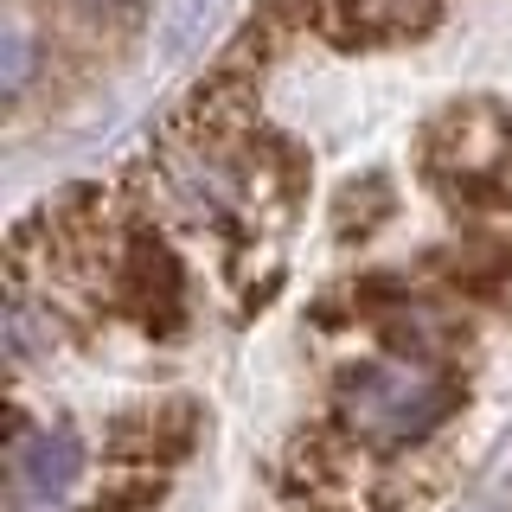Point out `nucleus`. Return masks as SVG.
Segmentation results:
<instances>
[{
  "mask_svg": "<svg viewBox=\"0 0 512 512\" xmlns=\"http://www.w3.org/2000/svg\"><path fill=\"white\" fill-rule=\"evenodd\" d=\"M461 404H468L461 365H429L404 352H359L327 378V429L346 448H372V455H410L436 442Z\"/></svg>",
  "mask_w": 512,
  "mask_h": 512,
  "instance_id": "obj_1",
  "label": "nucleus"
},
{
  "mask_svg": "<svg viewBox=\"0 0 512 512\" xmlns=\"http://www.w3.org/2000/svg\"><path fill=\"white\" fill-rule=\"evenodd\" d=\"M103 301L109 314L141 327L148 340H186L192 333L186 263L154 218H128L103 237Z\"/></svg>",
  "mask_w": 512,
  "mask_h": 512,
  "instance_id": "obj_3",
  "label": "nucleus"
},
{
  "mask_svg": "<svg viewBox=\"0 0 512 512\" xmlns=\"http://www.w3.org/2000/svg\"><path fill=\"white\" fill-rule=\"evenodd\" d=\"M32 77H39V39H32V20L20 7L7 13V32H0V90H7V103L20 109Z\"/></svg>",
  "mask_w": 512,
  "mask_h": 512,
  "instance_id": "obj_6",
  "label": "nucleus"
},
{
  "mask_svg": "<svg viewBox=\"0 0 512 512\" xmlns=\"http://www.w3.org/2000/svg\"><path fill=\"white\" fill-rule=\"evenodd\" d=\"M423 186L436 192L442 212L461 218H500L512 212V109L493 96H468L429 116L423 141Z\"/></svg>",
  "mask_w": 512,
  "mask_h": 512,
  "instance_id": "obj_2",
  "label": "nucleus"
},
{
  "mask_svg": "<svg viewBox=\"0 0 512 512\" xmlns=\"http://www.w3.org/2000/svg\"><path fill=\"white\" fill-rule=\"evenodd\" d=\"M90 474V442L77 436L71 423H26L13 429V487L26 493L32 506H64Z\"/></svg>",
  "mask_w": 512,
  "mask_h": 512,
  "instance_id": "obj_4",
  "label": "nucleus"
},
{
  "mask_svg": "<svg viewBox=\"0 0 512 512\" xmlns=\"http://www.w3.org/2000/svg\"><path fill=\"white\" fill-rule=\"evenodd\" d=\"M64 346V327H58V308L52 295H26V288H13V308H7V352L13 365H32V359H52Z\"/></svg>",
  "mask_w": 512,
  "mask_h": 512,
  "instance_id": "obj_5",
  "label": "nucleus"
}]
</instances>
